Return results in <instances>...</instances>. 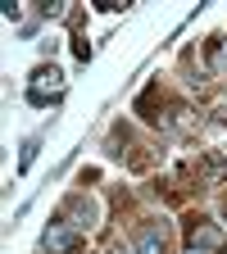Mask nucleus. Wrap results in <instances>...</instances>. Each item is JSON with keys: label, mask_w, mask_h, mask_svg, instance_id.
I'll list each match as a JSON object with an SVG mask.
<instances>
[{"label": "nucleus", "mask_w": 227, "mask_h": 254, "mask_svg": "<svg viewBox=\"0 0 227 254\" xmlns=\"http://www.w3.org/2000/svg\"><path fill=\"white\" fill-rule=\"evenodd\" d=\"M186 245L196 254H227V232L214 227L209 218H191L186 222Z\"/></svg>", "instance_id": "obj_1"}, {"label": "nucleus", "mask_w": 227, "mask_h": 254, "mask_svg": "<svg viewBox=\"0 0 227 254\" xmlns=\"http://www.w3.org/2000/svg\"><path fill=\"white\" fill-rule=\"evenodd\" d=\"M59 91H64V73L55 68V64H50V68L41 64V68L32 73V86H27V105L46 109V105H50V95H59Z\"/></svg>", "instance_id": "obj_2"}, {"label": "nucleus", "mask_w": 227, "mask_h": 254, "mask_svg": "<svg viewBox=\"0 0 227 254\" xmlns=\"http://www.w3.org/2000/svg\"><path fill=\"white\" fill-rule=\"evenodd\" d=\"M41 250H50V254H82V232H73L64 218H55L46 227V236H41Z\"/></svg>", "instance_id": "obj_3"}, {"label": "nucleus", "mask_w": 227, "mask_h": 254, "mask_svg": "<svg viewBox=\"0 0 227 254\" xmlns=\"http://www.w3.org/2000/svg\"><path fill=\"white\" fill-rule=\"evenodd\" d=\"M59 218H64V222H69V227H73V232H86V227H91V222H95V204H91L86 195H69V204H64V209H59Z\"/></svg>", "instance_id": "obj_4"}, {"label": "nucleus", "mask_w": 227, "mask_h": 254, "mask_svg": "<svg viewBox=\"0 0 227 254\" xmlns=\"http://www.w3.org/2000/svg\"><path fill=\"white\" fill-rule=\"evenodd\" d=\"M137 254H168V227H164V222H141Z\"/></svg>", "instance_id": "obj_5"}, {"label": "nucleus", "mask_w": 227, "mask_h": 254, "mask_svg": "<svg viewBox=\"0 0 227 254\" xmlns=\"http://www.w3.org/2000/svg\"><path fill=\"white\" fill-rule=\"evenodd\" d=\"M159 109H164V91H159V82H150V86L141 91V100H137V114H141L146 123H154V127H159V118H164Z\"/></svg>", "instance_id": "obj_6"}, {"label": "nucleus", "mask_w": 227, "mask_h": 254, "mask_svg": "<svg viewBox=\"0 0 227 254\" xmlns=\"http://www.w3.org/2000/svg\"><path fill=\"white\" fill-rule=\"evenodd\" d=\"M105 254H132V250H127V241H118V232H109V241H105Z\"/></svg>", "instance_id": "obj_7"}, {"label": "nucleus", "mask_w": 227, "mask_h": 254, "mask_svg": "<svg viewBox=\"0 0 227 254\" xmlns=\"http://www.w3.org/2000/svg\"><path fill=\"white\" fill-rule=\"evenodd\" d=\"M37 145H41V136H32V141L23 145V159H18V168H27V164H32V159H37Z\"/></svg>", "instance_id": "obj_8"}, {"label": "nucleus", "mask_w": 227, "mask_h": 254, "mask_svg": "<svg viewBox=\"0 0 227 254\" xmlns=\"http://www.w3.org/2000/svg\"><path fill=\"white\" fill-rule=\"evenodd\" d=\"M73 55L86 64V59H91V41H86V37H73Z\"/></svg>", "instance_id": "obj_9"}, {"label": "nucleus", "mask_w": 227, "mask_h": 254, "mask_svg": "<svg viewBox=\"0 0 227 254\" xmlns=\"http://www.w3.org/2000/svg\"><path fill=\"white\" fill-rule=\"evenodd\" d=\"M41 14H46V18H59V14H64V5H59V0H50V5H41Z\"/></svg>", "instance_id": "obj_10"}, {"label": "nucleus", "mask_w": 227, "mask_h": 254, "mask_svg": "<svg viewBox=\"0 0 227 254\" xmlns=\"http://www.w3.org/2000/svg\"><path fill=\"white\" fill-rule=\"evenodd\" d=\"M214 123H223V127H227V100H223V105L214 109Z\"/></svg>", "instance_id": "obj_11"}, {"label": "nucleus", "mask_w": 227, "mask_h": 254, "mask_svg": "<svg viewBox=\"0 0 227 254\" xmlns=\"http://www.w3.org/2000/svg\"><path fill=\"white\" fill-rule=\"evenodd\" d=\"M223 218H227V200H223Z\"/></svg>", "instance_id": "obj_12"}, {"label": "nucleus", "mask_w": 227, "mask_h": 254, "mask_svg": "<svg viewBox=\"0 0 227 254\" xmlns=\"http://www.w3.org/2000/svg\"><path fill=\"white\" fill-rule=\"evenodd\" d=\"M191 254H196V250H191Z\"/></svg>", "instance_id": "obj_13"}]
</instances>
